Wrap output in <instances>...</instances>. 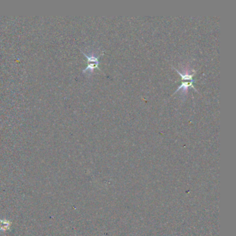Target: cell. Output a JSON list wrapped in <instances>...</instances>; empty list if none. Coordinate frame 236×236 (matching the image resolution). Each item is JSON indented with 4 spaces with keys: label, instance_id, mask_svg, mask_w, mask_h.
Masks as SVG:
<instances>
[{
    "label": "cell",
    "instance_id": "obj_1",
    "mask_svg": "<svg viewBox=\"0 0 236 236\" xmlns=\"http://www.w3.org/2000/svg\"><path fill=\"white\" fill-rule=\"evenodd\" d=\"M174 69H175V70L178 73V74H179V75L181 76V85L177 89V90H175L174 94H175L176 93L179 92V91H181V92L182 93L183 95H186L189 88H193V90L197 92V90L195 88V87L193 86V82H195V80H193V78L194 75L195 74V73H196V71L193 70V69H183L182 71H180L177 69L175 68Z\"/></svg>",
    "mask_w": 236,
    "mask_h": 236
},
{
    "label": "cell",
    "instance_id": "obj_2",
    "mask_svg": "<svg viewBox=\"0 0 236 236\" xmlns=\"http://www.w3.org/2000/svg\"><path fill=\"white\" fill-rule=\"evenodd\" d=\"M82 53L85 56L87 59V67L84 70L82 71V73L84 74H87V75H91L94 72V69H98V65H99L100 62L98 60V58L101 54H98L95 51H89L87 53L82 51Z\"/></svg>",
    "mask_w": 236,
    "mask_h": 236
}]
</instances>
